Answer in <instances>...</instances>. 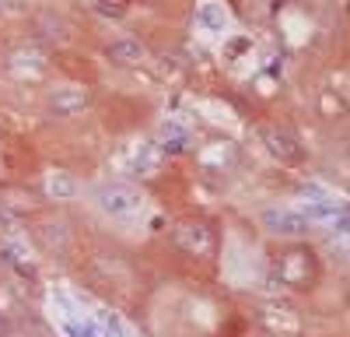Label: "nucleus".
Masks as SVG:
<instances>
[{
  "mask_svg": "<svg viewBox=\"0 0 350 337\" xmlns=\"http://www.w3.org/2000/svg\"><path fill=\"white\" fill-rule=\"evenodd\" d=\"M0 260L11 264L21 277H36V264L25 257V249H21L18 242H0Z\"/></svg>",
  "mask_w": 350,
  "mask_h": 337,
  "instance_id": "nucleus-11",
  "label": "nucleus"
},
{
  "mask_svg": "<svg viewBox=\"0 0 350 337\" xmlns=\"http://www.w3.org/2000/svg\"><path fill=\"white\" fill-rule=\"evenodd\" d=\"M95 204L112 221H137L144 214V204H148V201H144V193L133 183L109 179V183L95 186Z\"/></svg>",
  "mask_w": 350,
  "mask_h": 337,
  "instance_id": "nucleus-3",
  "label": "nucleus"
},
{
  "mask_svg": "<svg viewBox=\"0 0 350 337\" xmlns=\"http://www.w3.org/2000/svg\"><path fill=\"white\" fill-rule=\"evenodd\" d=\"M105 53H109V60L120 64V67H137L144 60V46L137 39H116V42H109Z\"/></svg>",
  "mask_w": 350,
  "mask_h": 337,
  "instance_id": "nucleus-9",
  "label": "nucleus"
},
{
  "mask_svg": "<svg viewBox=\"0 0 350 337\" xmlns=\"http://www.w3.org/2000/svg\"><path fill=\"white\" fill-rule=\"evenodd\" d=\"M0 285H4V277H0Z\"/></svg>",
  "mask_w": 350,
  "mask_h": 337,
  "instance_id": "nucleus-16",
  "label": "nucleus"
},
{
  "mask_svg": "<svg viewBox=\"0 0 350 337\" xmlns=\"http://www.w3.org/2000/svg\"><path fill=\"white\" fill-rule=\"evenodd\" d=\"M259 225L277 239H305L312 232V221L295 208H267L259 214Z\"/></svg>",
  "mask_w": 350,
  "mask_h": 337,
  "instance_id": "nucleus-4",
  "label": "nucleus"
},
{
  "mask_svg": "<svg viewBox=\"0 0 350 337\" xmlns=\"http://www.w3.org/2000/svg\"><path fill=\"white\" fill-rule=\"evenodd\" d=\"M200 162H203V168H228L231 162H235V145L217 137V140H211V145L203 148Z\"/></svg>",
  "mask_w": 350,
  "mask_h": 337,
  "instance_id": "nucleus-10",
  "label": "nucleus"
},
{
  "mask_svg": "<svg viewBox=\"0 0 350 337\" xmlns=\"http://www.w3.org/2000/svg\"><path fill=\"white\" fill-rule=\"evenodd\" d=\"M84 105H88V92L77 88V84H64V88H56V95L49 99L53 116H74Z\"/></svg>",
  "mask_w": 350,
  "mask_h": 337,
  "instance_id": "nucleus-7",
  "label": "nucleus"
},
{
  "mask_svg": "<svg viewBox=\"0 0 350 337\" xmlns=\"http://www.w3.org/2000/svg\"><path fill=\"white\" fill-rule=\"evenodd\" d=\"M172 246H175V253H183V257L193 260V264H214L217 249H221V229L211 218L189 214L183 221H175Z\"/></svg>",
  "mask_w": 350,
  "mask_h": 337,
  "instance_id": "nucleus-1",
  "label": "nucleus"
},
{
  "mask_svg": "<svg viewBox=\"0 0 350 337\" xmlns=\"http://www.w3.org/2000/svg\"><path fill=\"white\" fill-rule=\"evenodd\" d=\"M270 267H273V277L280 281L284 288H291V292H308V288H315V281H319V257L312 253V246H305L301 239H295L291 246H284V249H277L273 253V260H270Z\"/></svg>",
  "mask_w": 350,
  "mask_h": 337,
  "instance_id": "nucleus-2",
  "label": "nucleus"
},
{
  "mask_svg": "<svg viewBox=\"0 0 350 337\" xmlns=\"http://www.w3.org/2000/svg\"><path fill=\"white\" fill-rule=\"evenodd\" d=\"M196 18H200L203 25H207V28H214V32L228 25V18H224V11H221L217 4H203V8L196 11Z\"/></svg>",
  "mask_w": 350,
  "mask_h": 337,
  "instance_id": "nucleus-13",
  "label": "nucleus"
},
{
  "mask_svg": "<svg viewBox=\"0 0 350 337\" xmlns=\"http://www.w3.org/2000/svg\"><path fill=\"white\" fill-rule=\"evenodd\" d=\"M36 236H39L42 249L53 253V257H67V253L74 249V232H70V225L64 218H42L36 225Z\"/></svg>",
  "mask_w": 350,
  "mask_h": 337,
  "instance_id": "nucleus-5",
  "label": "nucleus"
},
{
  "mask_svg": "<svg viewBox=\"0 0 350 337\" xmlns=\"http://www.w3.org/2000/svg\"><path fill=\"white\" fill-rule=\"evenodd\" d=\"M262 140H267V148L277 158H284V162H298L301 158V145L287 130H280V127H267V130H262Z\"/></svg>",
  "mask_w": 350,
  "mask_h": 337,
  "instance_id": "nucleus-8",
  "label": "nucleus"
},
{
  "mask_svg": "<svg viewBox=\"0 0 350 337\" xmlns=\"http://www.w3.org/2000/svg\"><path fill=\"white\" fill-rule=\"evenodd\" d=\"M161 137H165L161 145H158L161 151H186L189 148V130H183L179 123H168Z\"/></svg>",
  "mask_w": 350,
  "mask_h": 337,
  "instance_id": "nucleus-12",
  "label": "nucleus"
},
{
  "mask_svg": "<svg viewBox=\"0 0 350 337\" xmlns=\"http://www.w3.org/2000/svg\"><path fill=\"white\" fill-rule=\"evenodd\" d=\"M42 193L49 197V201H70V197L77 193V179L67 173V168H46L42 173Z\"/></svg>",
  "mask_w": 350,
  "mask_h": 337,
  "instance_id": "nucleus-6",
  "label": "nucleus"
},
{
  "mask_svg": "<svg viewBox=\"0 0 350 337\" xmlns=\"http://www.w3.org/2000/svg\"><path fill=\"white\" fill-rule=\"evenodd\" d=\"M67 330H70L74 337H95V327H92V323H74V320H70Z\"/></svg>",
  "mask_w": 350,
  "mask_h": 337,
  "instance_id": "nucleus-14",
  "label": "nucleus"
},
{
  "mask_svg": "<svg viewBox=\"0 0 350 337\" xmlns=\"http://www.w3.org/2000/svg\"><path fill=\"white\" fill-rule=\"evenodd\" d=\"M18 8V0H0V14H4V11H14Z\"/></svg>",
  "mask_w": 350,
  "mask_h": 337,
  "instance_id": "nucleus-15",
  "label": "nucleus"
}]
</instances>
